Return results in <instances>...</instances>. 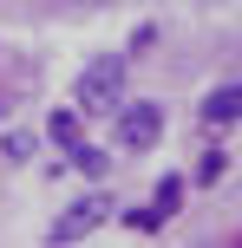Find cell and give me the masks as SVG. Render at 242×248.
<instances>
[{
    "label": "cell",
    "instance_id": "1",
    "mask_svg": "<svg viewBox=\"0 0 242 248\" xmlns=\"http://www.w3.org/2000/svg\"><path fill=\"white\" fill-rule=\"evenodd\" d=\"M118 92H125V52L92 59L85 72H79V105H85V111H118Z\"/></svg>",
    "mask_w": 242,
    "mask_h": 248
},
{
    "label": "cell",
    "instance_id": "2",
    "mask_svg": "<svg viewBox=\"0 0 242 248\" xmlns=\"http://www.w3.org/2000/svg\"><path fill=\"white\" fill-rule=\"evenodd\" d=\"M105 216H118V202H112V196H85V202H72V209L46 229V242H79L85 229H98Z\"/></svg>",
    "mask_w": 242,
    "mask_h": 248
},
{
    "label": "cell",
    "instance_id": "3",
    "mask_svg": "<svg viewBox=\"0 0 242 248\" xmlns=\"http://www.w3.org/2000/svg\"><path fill=\"white\" fill-rule=\"evenodd\" d=\"M118 137H125L131 150L157 144V137H164V105H125V111H118Z\"/></svg>",
    "mask_w": 242,
    "mask_h": 248
},
{
    "label": "cell",
    "instance_id": "4",
    "mask_svg": "<svg viewBox=\"0 0 242 248\" xmlns=\"http://www.w3.org/2000/svg\"><path fill=\"white\" fill-rule=\"evenodd\" d=\"M196 118H203L210 131H216V124H236V118H242V85H223V92H210V98L196 105Z\"/></svg>",
    "mask_w": 242,
    "mask_h": 248
},
{
    "label": "cell",
    "instance_id": "5",
    "mask_svg": "<svg viewBox=\"0 0 242 248\" xmlns=\"http://www.w3.org/2000/svg\"><path fill=\"white\" fill-rule=\"evenodd\" d=\"M72 163H79L85 176H112V157H105L98 144H72Z\"/></svg>",
    "mask_w": 242,
    "mask_h": 248
},
{
    "label": "cell",
    "instance_id": "6",
    "mask_svg": "<svg viewBox=\"0 0 242 248\" xmlns=\"http://www.w3.org/2000/svg\"><path fill=\"white\" fill-rule=\"evenodd\" d=\"M46 131H52V144L72 150V144H79V111H52V118H46Z\"/></svg>",
    "mask_w": 242,
    "mask_h": 248
},
{
    "label": "cell",
    "instance_id": "7",
    "mask_svg": "<svg viewBox=\"0 0 242 248\" xmlns=\"http://www.w3.org/2000/svg\"><path fill=\"white\" fill-rule=\"evenodd\" d=\"M223 170H229V157H223V150L210 144V150H203V163H196V183H216Z\"/></svg>",
    "mask_w": 242,
    "mask_h": 248
},
{
    "label": "cell",
    "instance_id": "8",
    "mask_svg": "<svg viewBox=\"0 0 242 248\" xmlns=\"http://www.w3.org/2000/svg\"><path fill=\"white\" fill-rule=\"evenodd\" d=\"M125 229H138V235H157V229H164V216H157V209H125Z\"/></svg>",
    "mask_w": 242,
    "mask_h": 248
},
{
    "label": "cell",
    "instance_id": "9",
    "mask_svg": "<svg viewBox=\"0 0 242 248\" xmlns=\"http://www.w3.org/2000/svg\"><path fill=\"white\" fill-rule=\"evenodd\" d=\"M177 196H183V183H177V176H170V183H157V216H170V209H177Z\"/></svg>",
    "mask_w": 242,
    "mask_h": 248
}]
</instances>
